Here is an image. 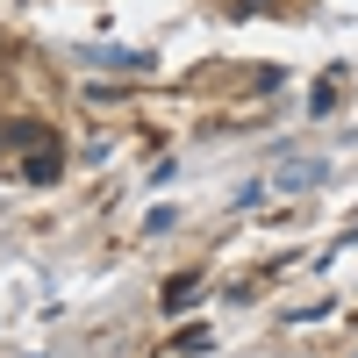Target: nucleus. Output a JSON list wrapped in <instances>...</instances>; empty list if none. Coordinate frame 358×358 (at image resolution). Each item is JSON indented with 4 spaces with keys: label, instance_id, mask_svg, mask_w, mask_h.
I'll list each match as a JSON object with an SVG mask.
<instances>
[{
    "label": "nucleus",
    "instance_id": "obj_1",
    "mask_svg": "<svg viewBox=\"0 0 358 358\" xmlns=\"http://www.w3.org/2000/svg\"><path fill=\"white\" fill-rule=\"evenodd\" d=\"M194 294H201L194 280H172V287H165V308H187V301H194Z\"/></svg>",
    "mask_w": 358,
    "mask_h": 358
}]
</instances>
